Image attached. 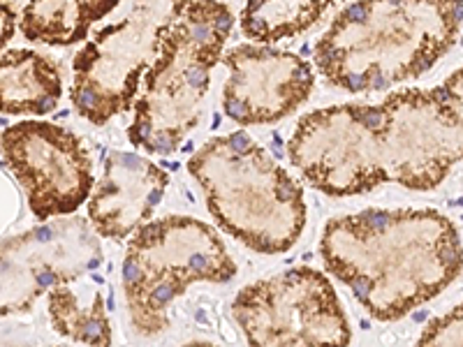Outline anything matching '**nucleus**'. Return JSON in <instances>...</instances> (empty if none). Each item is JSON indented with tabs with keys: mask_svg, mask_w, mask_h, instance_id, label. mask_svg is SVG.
<instances>
[{
	"mask_svg": "<svg viewBox=\"0 0 463 347\" xmlns=\"http://www.w3.org/2000/svg\"><path fill=\"white\" fill-rule=\"evenodd\" d=\"M2 162L26 192L37 220L68 218L93 195V162L72 130L21 121L2 132Z\"/></svg>",
	"mask_w": 463,
	"mask_h": 347,
	"instance_id": "9",
	"label": "nucleus"
},
{
	"mask_svg": "<svg viewBox=\"0 0 463 347\" xmlns=\"http://www.w3.org/2000/svg\"><path fill=\"white\" fill-rule=\"evenodd\" d=\"M292 165L331 197L361 195L380 183L435 190L459 160L440 86L392 93L378 104H334L299 118Z\"/></svg>",
	"mask_w": 463,
	"mask_h": 347,
	"instance_id": "1",
	"label": "nucleus"
},
{
	"mask_svg": "<svg viewBox=\"0 0 463 347\" xmlns=\"http://www.w3.org/2000/svg\"><path fill=\"white\" fill-rule=\"evenodd\" d=\"M63 95L58 63L31 49L0 56V102L7 116H39L56 109Z\"/></svg>",
	"mask_w": 463,
	"mask_h": 347,
	"instance_id": "13",
	"label": "nucleus"
},
{
	"mask_svg": "<svg viewBox=\"0 0 463 347\" xmlns=\"http://www.w3.org/2000/svg\"><path fill=\"white\" fill-rule=\"evenodd\" d=\"M320 255L380 322L401 319L435 299L463 269L454 222L433 208H366L331 218Z\"/></svg>",
	"mask_w": 463,
	"mask_h": 347,
	"instance_id": "2",
	"label": "nucleus"
},
{
	"mask_svg": "<svg viewBox=\"0 0 463 347\" xmlns=\"http://www.w3.org/2000/svg\"><path fill=\"white\" fill-rule=\"evenodd\" d=\"M0 12H2V33H0V42H2V46H5L9 39H12V35H14V23H19V21H16V7L14 5L2 2V5H0Z\"/></svg>",
	"mask_w": 463,
	"mask_h": 347,
	"instance_id": "19",
	"label": "nucleus"
},
{
	"mask_svg": "<svg viewBox=\"0 0 463 347\" xmlns=\"http://www.w3.org/2000/svg\"><path fill=\"white\" fill-rule=\"evenodd\" d=\"M183 347H215L213 343H206V340H195V343H188V345Z\"/></svg>",
	"mask_w": 463,
	"mask_h": 347,
	"instance_id": "20",
	"label": "nucleus"
},
{
	"mask_svg": "<svg viewBox=\"0 0 463 347\" xmlns=\"http://www.w3.org/2000/svg\"><path fill=\"white\" fill-rule=\"evenodd\" d=\"M329 0H255L241 9V31L246 37L269 46L271 42H281L308 31L329 9Z\"/></svg>",
	"mask_w": 463,
	"mask_h": 347,
	"instance_id": "16",
	"label": "nucleus"
},
{
	"mask_svg": "<svg viewBox=\"0 0 463 347\" xmlns=\"http://www.w3.org/2000/svg\"><path fill=\"white\" fill-rule=\"evenodd\" d=\"M442 98L449 109V125H452V148L459 162H463V68L440 83Z\"/></svg>",
	"mask_w": 463,
	"mask_h": 347,
	"instance_id": "18",
	"label": "nucleus"
},
{
	"mask_svg": "<svg viewBox=\"0 0 463 347\" xmlns=\"http://www.w3.org/2000/svg\"><path fill=\"white\" fill-rule=\"evenodd\" d=\"M209 213L234 239L262 255L287 252L306 227L301 185L246 132L213 137L188 160Z\"/></svg>",
	"mask_w": 463,
	"mask_h": 347,
	"instance_id": "5",
	"label": "nucleus"
},
{
	"mask_svg": "<svg viewBox=\"0 0 463 347\" xmlns=\"http://www.w3.org/2000/svg\"><path fill=\"white\" fill-rule=\"evenodd\" d=\"M234 26L225 2H172L160 23V51L144 76L128 139L135 148L172 155L197 128L211 69Z\"/></svg>",
	"mask_w": 463,
	"mask_h": 347,
	"instance_id": "4",
	"label": "nucleus"
},
{
	"mask_svg": "<svg viewBox=\"0 0 463 347\" xmlns=\"http://www.w3.org/2000/svg\"><path fill=\"white\" fill-rule=\"evenodd\" d=\"M169 7L132 5L121 21L102 26L76 51L70 100L84 118L105 125L137 104L146 72L158 58V31Z\"/></svg>",
	"mask_w": 463,
	"mask_h": 347,
	"instance_id": "8",
	"label": "nucleus"
},
{
	"mask_svg": "<svg viewBox=\"0 0 463 347\" xmlns=\"http://www.w3.org/2000/svg\"><path fill=\"white\" fill-rule=\"evenodd\" d=\"M461 19V2H350L318 39L315 65L350 93L385 91L431 69L456 42Z\"/></svg>",
	"mask_w": 463,
	"mask_h": 347,
	"instance_id": "3",
	"label": "nucleus"
},
{
	"mask_svg": "<svg viewBox=\"0 0 463 347\" xmlns=\"http://www.w3.org/2000/svg\"><path fill=\"white\" fill-rule=\"evenodd\" d=\"M232 315L248 347H348L352 338L334 285L308 266L246 285Z\"/></svg>",
	"mask_w": 463,
	"mask_h": 347,
	"instance_id": "7",
	"label": "nucleus"
},
{
	"mask_svg": "<svg viewBox=\"0 0 463 347\" xmlns=\"http://www.w3.org/2000/svg\"><path fill=\"white\" fill-rule=\"evenodd\" d=\"M417 347H463V303L431 319L419 336Z\"/></svg>",
	"mask_w": 463,
	"mask_h": 347,
	"instance_id": "17",
	"label": "nucleus"
},
{
	"mask_svg": "<svg viewBox=\"0 0 463 347\" xmlns=\"http://www.w3.org/2000/svg\"><path fill=\"white\" fill-rule=\"evenodd\" d=\"M169 176L148 158L114 151L105 158V169L88 199L93 229L105 239L137 234L165 197Z\"/></svg>",
	"mask_w": 463,
	"mask_h": 347,
	"instance_id": "12",
	"label": "nucleus"
},
{
	"mask_svg": "<svg viewBox=\"0 0 463 347\" xmlns=\"http://www.w3.org/2000/svg\"><path fill=\"white\" fill-rule=\"evenodd\" d=\"M86 278L56 287L46 294L49 322L56 333L70 340L88 347H111V324L107 317L100 278Z\"/></svg>",
	"mask_w": 463,
	"mask_h": 347,
	"instance_id": "14",
	"label": "nucleus"
},
{
	"mask_svg": "<svg viewBox=\"0 0 463 347\" xmlns=\"http://www.w3.org/2000/svg\"><path fill=\"white\" fill-rule=\"evenodd\" d=\"M84 218H61L2 241V315L31 312L44 294L91 276L105 262Z\"/></svg>",
	"mask_w": 463,
	"mask_h": 347,
	"instance_id": "10",
	"label": "nucleus"
},
{
	"mask_svg": "<svg viewBox=\"0 0 463 347\" xmlns=\"http://www.w3.org/2000/svg\"><path fill=\"white\" fill-rule=\"evenodd\" d=\"M227 81L222 109L239 125H266L289 116L313 91L311 63L266 44H239L222 56Z\"/></svg>",
	"mask_w": 463,
	"mask_h": 347,
	"instance_id": "11",
	"label": "nucleus"
},
{
	"mask_svg": "<svg viewBox=\"0 0 463 347\" xmlns=\"http://www.w3.org/2000/svg\"><path fill=\"white\" fill-rule=\"evenodd\" d=\"M116 7V0H35L16 7V12L19 28L26 39L49 46H68L86 39L93 23L102 21Z\"/></svg>",
	"mask_w": 463,
	"mask_h": 347,
	"instance_id": "15",
	"label": "nucleus"
},
{
	"mask_svg": "<svg viewBox=\"0 0 463 347\" xmlns=\"http://www.w3.org/2000/svg\"><path fill=\"white\" fill-rule=\"evenodd\" d=\"M236 264L211 225L169 215L132 234L123 259V292L130 322L142 336L169 326L167 310L195 282H227Z\"/></svg>",
	"mask_w": 463,
	"mask_h": 347,
	"instance_id": "6",
	"label": "nucleus"
}]
</instances>
